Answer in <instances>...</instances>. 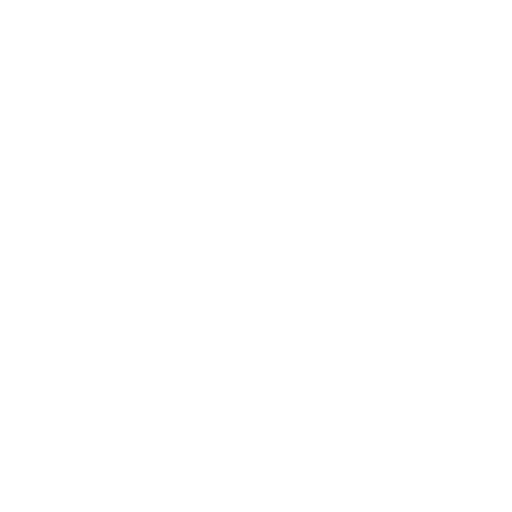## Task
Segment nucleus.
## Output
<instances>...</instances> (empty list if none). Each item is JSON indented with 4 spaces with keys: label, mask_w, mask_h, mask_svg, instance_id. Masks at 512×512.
I'll return each mask as SVG.
<instances>
[]
</instances>
